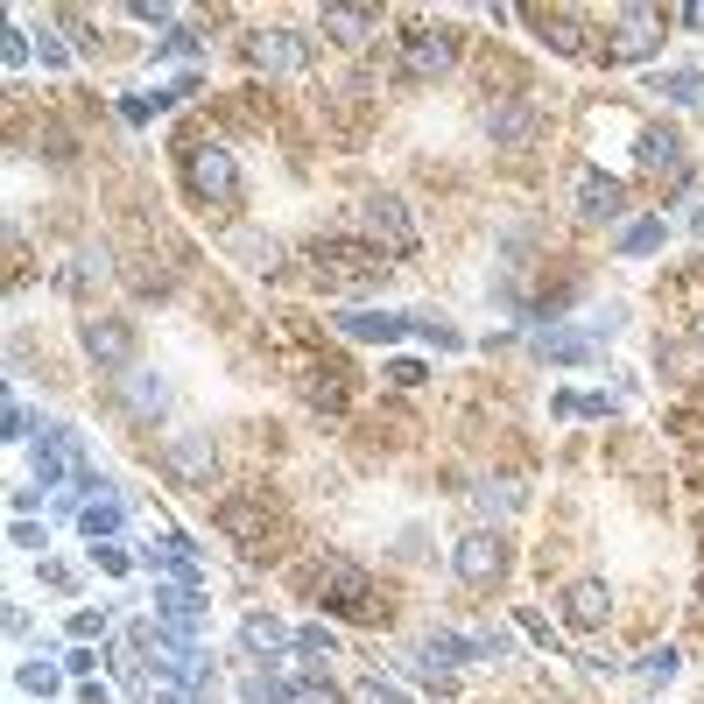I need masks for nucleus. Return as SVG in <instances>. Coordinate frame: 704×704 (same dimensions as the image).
I'll list each match as a JSON object with an SVG mask.
<instances>
[{
    "mask_svg": "<svg viewBox=\"0 0 704 704\" xmlns=\"http://www.w3.org/2000/svg\"><path fill=\"white\" fill-rule=\"evenodd\" d=\"M324 28H332L338 42H367L373 28H381V8H324Z\"/></svg>",
    "mask_w": 704,
    "mask_h": 704,
    "instance_id": "nucleus-23",
    "label": "nucleus"
},
{
    "mask_svg": "<svg viewBox=\"0 0 704 704\" xmlns=\"http://www.w3.org/2000/svg\"><path fill=\"white\" fill-rule=\"evenodd\" d=\"M0 57H8V71H22V64H28V36H22V28H8V42H0Z\"/></svg>",
    "mask_w": 704,
    "mask_h": 704,
    "instance_id": "nucleus-37",
    "label": "nucleus"
},
{
    "mask_svg": "<svg viewBox=\"0 0 704 704\" xmlns=\"http://www.w3.org/2000/svg\"><path fill=\"white\" fill-rule=\"evenodd\" d=\"M0 430H8V437H14V444H22V437H36V416H28V409H22V402H8V423H0Z\"/></svg>",
    "mask_w": 704,
    "mask_h": 704,
    "instance_id": "nucleus-33",
    "label": "nucleus"
},
{
    "mask_svg": "<svg viewBox=\"0 0 704 704\" xmlns=\"http://www.w3.org/2000/svg\"><path fill=\"white\" fill-rule=\"evenodd\" d=\"M71 634H78V641L107 634V613H92V606H85V613H71Z\"/></svg>",
    "mask_w": 704,
    "mask_h": 704,
    "instance_id": "nucleus-35",
    "label": "nucleus"
},
{
    "mask_svg": "<svg viewBox=\"0 0 704 704\" xmlns=\"http://www.w3.org/2000/svg\"><path fill=\"white\" fill-rule=\"evenodd\" d=\"M641 162H649L655 176H663V170H683V141L669 127H649V134H641Z\"/></svg>",
    "mask_w": 704,
    "mask_h": 704,
    "instance_id": "nucleus-24",
    "label": "nucleus"
},
{
    "mask_svg": "<svg viewBox=\"0 0 704 704\" xmlns=\"http://www.w3.org/2000/svg\"><path fill=\"white\" fill-rule=\"evenodd\" d=\"M452 64H458V28L423 22V28L402 36V78H409V85H437Z\"/></svg>",
    "mask_w": 704,
    "mask_h": 704,
    "instance_id": "nucleus-4",
    "label": "nucleus"
},
{
    "mask_svg": "<svg viewBox=\"0 0 704 704\" xmlns=\"http://www.w3.org/2000/svg\"><path fill=\"white\" fill-rule=\"evenodd\" d=\"M529 22H535V36H543L557 57H585V14L578 8H535Z\"/></svg>",
    "mask_w": 704,
    "mask_h": 704,
    "instance_id": "nucleus-12",
    "label": "nucleus"
},
{
    "mask_svg": "<svg viewBox=\"0 0 704 704\" xmlns=\"http://www.w3.org/2000/svg\"><path fill=\"white\" fill-rule=\"evenodd\" d=\"M338 332H346V338H381V346H395V338L409 332V318H387V310H338Z\"/></svg>",
    "mask_w": 704,
    "mask_h": 704,
    "instance_id": "nucleus-19",
    "label": "nucleus"
},
{
    "mask_svg": "<svg viewBox=\"0 0 704 704\" xmlns=\"http://www.w3.org/2000/svg\"><path fill=\"white\" fill-rule=\"evenodd\" d=\"M359 704H409V697H402V691H395V683H381V677H367V683H359Z\"/></svg>",
    "mask_w": 704,
    "mask_h": 704,
    "instance_id": "nucleus-32",
    "label": "nucleus"
},
{
    "mask_svg": "<svg viewBox=\"0 0 704 704\" xmlns=\"http://www.w3.org/2000/svg\"><path fill=\"white\" fill-rule=\"evenodd\" d=\"M14 683H22L28 697H57V669L50 663H22V669H14Z\"/></svg>",
    "mask_w": 704,
    "mask_h": 704,
    "instance_id": "nucleus-29",
    "label": "nucleus"
},
{
    "mask_svg": "<svg viewBox=\"0 0 704 704\" xmlns=\"http://www.w3.org/2000/svg\"><path fill=\"white\" fill-rule=\"evenodd\" d=\"M162 466H170L176 486H212L219 479V452H212L205 430H176V437L162 444Z\"/></svg>",
    "mask_w": 704,
    "mask_h": 704,
    "instance_id": "nucleus-8",
    "label": "nucleus"
},
{
    "mask_svg": "<svg viewBox=\"0 0 704 704\" xmlns=\"http://www.w3.org/2000/svg\"><path fill=\"white\" fill-rule=\"evenodd\" d=\"M655 85H663V92L677 99V107H697V99H704V71H663Z\"/></svg>",
    "mask_w": 704,
    "mask_h": 704,
    "instance_id": "nucleus-27",
    "label": "nucleus"
},
{
    "mask_svg": "<svg viewBox=\"0 0 704 704\" xmlns=\"http://www.w3.org/2000/svg\"><path fill=\"white\" fill-rule=\"evenodd\" d=\"M36 141H42V148H50V156H57V162H71V156H78V148H71V134H64V127H57V120H42V127H36Z\"/></svg>",
    "mask_w": 704,
    "mask_h": 704,
    "instance_id": "nucleus-30",
    "label": "nucleus"
},
{
    "mask_svg": "<svg viewBox=\"0 0 704 704\" xmlns=\"http://www.w3.org/2000/svg\"><path fill=\"white\" fill-rule=\"evenodd\" d=\"M247 64L254 71H268V78H304V64H310V42L296 36V28H247Z\"/></svg>",
    "mask_w": 704,
    "mask_h": 704,
    "instance_id": "nucleus-6",
    "label": "nucleus"
},
{
    "mask_svg": "<svg viewBox=\"0 0 704 704\" xmlns=\"http://www.w3.org/2000/svg\"><path fill=\"white\" fill-rule=\"evenodd\" d=\"M304 592L318 598V606L346 613V620H367V627H373V620H387V606L373 598V578L359 571L353 557H318V564L304 571Z\"/></svg>",
    "mask_w": 704,
    "mask_h": 704,
    "instance_id": "nucleus-3",
    "label": "nucleus"
},
{
    "mask_svg": "<svg viewBox=\"0 0 704 704\" xmlns=\"http://www.w3.org/2000/svg\"><path fill=\"white\" fill-rule=\"evenodd\" d=\"M677 22H691V28H704V0H697V8H677Z\"/></svg>",
    "mask_w": 704,
    "mask_h": 704,
    "instance_id": "nucleus-43",
    "label": "nucleus"
},
{
    "mask_svg": "<svg viewBox=\"0 0 704 704\" xmlns=\"http://www.w3.org/2000/svg\"><path fill=\"white\" fill-rule=\"evenodd\" d=\"M620 212H627V190L613 184V176H598V170L578 176V219H585V226H598V219H620Z\"/></svg>",
    "mask_w": 704,
    "mask_h": 704,
    "instance_id": "nucleus-14",
    "label": "nucleus"
},
{
    "mask_svg": "<svg viewBox=\"0 0 704 704\" xmlns=\"http://www.w3.org/2000/svg\"><path fill=\"white\" fill-rule=\"evenodd\" d=\"M359 226H367V239L387 254V261L416 254V219H409V205H402L395 190H373V198L359 205Z\"/></svg>",
    "mask_w": 704,
    "mask_h": 704,
    "instance_id": "nucleus-5",
    "label": "nucleus"
},
{
    "mask_svg": "<svg viewBox=\"0 0 704 704\" xmlns=\"http://www.w3.org/2000/svg\"><path fill=\"white\" fill-rule=\"evenodd\" d=\"M697 346H704V332H697Z\"/></svg>",
    "mask_w": 704,
    "mask_h": 704,
    "instance_id": "nucleus-45",
    "label": "nucleus"
},
{
    "mask_svg": "<svg viewBox=\"0 0 704 704\" xmlns=\"http://www.w3.org/2000/svg\"><path fill=\"white\" fill-rule=\"evenodd\" d=\"M409 332H423L430 346H444V353H458V332L452 324H437V318H409Z\"/></svg>",
    "mask_w": 704,
    "mask_h": 704,
    "instance_id": "nucleus-31",
    "label": "nucleus"
},
{
    "mask_svg": "<svg viewBox=\"0 0 704 704\" xmlns=\"http://www.w3.org/2000/svg\"><path fill=\"white\" fill-rule=\"evenodd\" d=\"M120 521H127V507H120L113 501V493H107V501H92V507H85V515H78V529H85V543H113V535H120Z\"/></svg>",
    "mask_w": 704,
    "mask_h": 704,
    "instance_id": "nucleus-22",
    "label": "nucleus"
},
{
    "mask_svg": "<svg viewBox=\"0 0 704 704\" xmlns=\"http://www.w3.org/2000/svg\"><path fill=\"white\" fill-rule=\"evenodd\" d=\"M458 578H466V585H501L507 578V543L493 529H472V535H458Z\"/></svg>",
    "mask_w": 704,
    "mask_h": 704,
    "instance_id": "nucleus-11",
    "label": "nucleus"
},
{
    "mask_svg": "<svg viewBox=\"0 0 704 704\" xmlns=\"http://www.w3.org/2000/svg\"><path fill=\"white\" fill-rule=\"evenodd\" d=\"M42 64H50V71H64V64H71V50H64L57 36H42Z\"/></svg>",
    "mask_w": 704,
    "mask_h": 704,
    "instance_id": "nucleus-42",
    "label": "nucleus"
},
{
    "mask_svg": "<svg viewBox=\"0 0 704 704\" xmlns=\"http://www.w3.org/2000/svg\"><path fill=\"white\" fill-rule=\"evenodd\" d=\"M296 655H332V634H324V627H304V634H296Z\"/></svg>",
    "mask_w": 704,
    "mask_h": 704,
    "instance_id": "nucleus-36",
    "label": "nucleus"
},
{
    "mask_svg": "<svg viewBox=\"0 0 704 704\" xmlns=\"http://www.w3.org/2000/svg\"><path fill=\"white\" fill-rule=\"evenodd\" d=\"M543 353L564 359V367H578V359H592V338L585 332H557V324H549V332H543Z\"/></svg>",
    "mask_w": 704,
    "mask_h": 704,
    "instance_id": "nucleus-26",
    "label": "nucleus"
},
{
    "mask_svg": "<svg viewBox=\"0 0 704 704\" xmlns=\"http://www.w3.org/2000/svg\"><path fill=\"white\" fill-rule=\"evenodd\" d=\"M655 247H663V219H634L620 233V254H655Z\"/></svg>",
    "mask_w": 704,
    "mask_h": 704,
    "instance_id": "nucleus-28",
    "label": "nucleus"
},
{
    "mask_svg": "<svg viewBox=\"0 0 704 704\" xmlns=\"http://www.w3.org/2000/svg\"><path fill=\"white\" fill-rule=\"evenodd\" d=\"M310 275L332 296H359L387 282V254L373 239H310Z\"/></svg>",
    "mask_w": 704,
    "mask_h": 704,
    "instance_id": "nucleus-1",
    "label": "nucleus"
},
{
    "mask_svg": "<svg viewBox=\"0 0 704 704\" xmlns=\"http://www.w3.org/2000/svg\"><path fill=\"white\" fill-rule=\"evenodd\" d=\"M176 162H184V190L205 212H233L239 205V170L212 134H184V141H176Z\"/></svg>",
    "mask_w": 704,
    "mask_h": 704,
    "instance_id": "nucleus-2",
    "label": "nucleus"
},
{
    "mask_svg": "<svg viewBox=\"0 0 704 704\" xmlns=\"http://www.w3.org/2000/svg\"><path fill=\"white\" fill-rule=\"evenodd\" d=\"M239 641H247L254 663H282V655L296 649V634L275 620V613H247V620H239Z\"/></svg>",
    "mask_w": 704,
    "mask_h": 704,
    "instance_id": "nucleus-13",
    "label": "nucleus"
},
{
    "mask_svg": "<svg viewBox=\"0 0 704 704\" xmlns=\"http://www.w3.org/2000/svg\"><path fill=\"white\" fill-rule=\"evenodd\" d=\"M219 535H233V549H247V557H268L275 549V515L261 501H226L219 507Z\"/></svg>",
    "mask_w": 704,
    "mask_h": 704,
    "instance_id": "nucleus-9",
    "label": "nucleus"
},
{
    "mask_svg": "<svg viewBox=\"0 0 704 704\" xmlns=\"http://www.w3.org/2000/svg\"><path fill=\"white\" fill-rule=\"evenodd\" d=\"M78 338H85V353H92V367H107L113 381L134 367V324L127 318H85Z\"/></svg>",
    "mask_w": 704,
    "mask_h": 704,
    "instance_id": "nucleus-10",
    "label": "nucleus"
},
{
    "mask_svg": "<svg viewBox=\"0 0 704 704\" xmlns=\"http://www.w3.org/2000/svg\"><path fill=\"white\" fill-rule=\"evenodd\" d=\"M521 627H529V634L543 641V649H557V634H549V620H543V613H521Z\"/></svg>",
    "mask_w": 704,
    "mask_h": 704,
    "instance_id": "nucleus-41",
    "label": "nucleus"
},
{
    "mask_svg": "<svg viewBox=\"0 0 704 704\" xmlns=\"http://www.w3.org/2000/svg\"><path fill=\"white\" fill-rule=\"evenodd\" d=\"M606 613H613V592L598 585V578H578V585H564V620L571 627H606Z\"/></svg>",
    "mask_w": 704,
    "mask_h": 704,
    "instance_id": "nucleus-16",
    "label": "nucleus"
},
{
    "mask_svg": "<svg viewBox=\"0 0 704 704\" xmlns=\"http://www.w3.org/2000/svg\"><path fill=\"white\" fill-rule=\"evenodd\" d=\"M226 247L239 254V268H254V275H282V247L268 233H226Z\"/></svg>",
    "mask_w": 704,
    "mask_h": 704,
    "instance_id": "nucleus-20",
    "label": "nucleus"
},
{
    "mask_svg": "<svg viewBox=\"0 0 704 704\" xmlns=\"http://www.w3.org/2000/svg\"><path fill=\"white\" fill-rule=\"evenodd\" d=\"M486 127H493V141H501V148H529L535 134H543V113H535L529 99H507V107H493Z\"/></svg>",
    "mask_w": 704,
    "mask_h": 704,
    "instance_id": "nucleus-17",
    "label": "nucleus"
},
{
    "mask_svg": "<svg viewBox=\"0 0 704 704\" xmlns=\"http://www.w3.org/2000/svg\"><path fill=\"white\" fill-rule=\"evenodd\" d=\"M156 620L170 627V634H198L205 592H190V585H156Z\"/></svg>",
    "mask_w": 704,
    "mask_h": 704,
    "instance_id": "nucleus-15",
    "label": "nucleus"
},
{
    "mask_svg": "<svg viewBox=\"0 0 704 704\" xmlns=\"http://www.w3.org/2000/svg\"><path fill=\"white\" fill-rule=\"evenodd\" d=\"M387 373H395V381H402V387H416V381H423V373H430V367H423V359H387Z\"/></svg>",
    "mask_w": 704,
    "mask_h": 704,
    "instance_id": "nucleus-38",
    "label": "nucleus"
},
{
    "mask_svg": "<svg viewBox=\"0 0 704 704\" xmlns=\"http://www.w3.org/2000/svg\"><path fill=\"white\" fill-rule=\"evenodd\" d=\"M92 564H99V571H113V578H120V571H127V549H113V543H99V549H92Z\"/></svg>",
    "mask_w": 704,
    "mask_h": 704,
    "instance_id": "nucleus-39",
    "label": "nucleus"
},
{
    "mask_svg": "<svg viewBox=\"0 0 704 704\" xmlns=\"http://www.w3.org/2000/svg\"><path fill=\"white\" fill-rule=\"evenodd\" d=\"M663 8H620V36H606V64H641L663 50Z\"/></svg>",
    "mask_w": 704,
    "mask_h": 704,
    "instance_id": "nucleus-7",
    "label": "nucleus"
},
{
    "mask_svg": "<svg viewBox=\"0 0 704 704\" xmlns=\"http://www.w3.org/2000/svg\"><path fill=\"white\" fill-rule=\"evenodd\" d=\"M8 543H14V549H42V521H28V515H22V521L8 529Z\"/></svg>",
    "mask_w": 704,
    "mask_h": 704,
    "instance_id": "nucleus-34",
    "label": "nucleus"
},
{
    "mask_svg": "<svg viewBox=\"0 0 704 704\" xmlns=\"http://www.w3.org/2000/svg\"><path fill=\"white\" fill-rule=\"evenodd\" d=\"M296 387H304V402H310V409H324V423H332V416H346V373L296 367Z\"/></svg>",
    "mask_w": 704,
    "mask_h": 704,
    "instance_id": "nucleus-18",
    "label": "nucleus"
},
{
    "mask_svg": "<svg viewBox=\"0 0 704 704\" xmlns=\"http://www.w3.org/2000/svg\"><path fill=\"white\" fill-rule=\"evenodd\" d=\"M120 395H127V409H134V416H156V409H162V402H170V387H162V381H156V373H141V367H127V373H120Z\"/></svg>",
    "mask_w": 704,
    "mask_h": 704,
    "instance_id": "nucleus-21",
    "label": "nucleus"
},
{
    "mask_svg": "<svg viewBox=\"0 0 704 704\" xmlns=\"http://www.w3.org/2000/svg\"><path fill=\"white\" fill-rule=\"evenodd\" d=\"M472 501L486 507V515H515L529 493H521V479H486V486H472Z\"/></svg>",
    "mask_w": 704,
    "mask_h": 704,
    "instance_id": "nucleus-25",
    "label": "nucleus"
},
{
    "mask_svg": "<svg viewBox=\"0 0 704 704\" xmlns=\"http://www.w3.org/2000/svg\"><path fill=\"white\" fill-rule=\"evenodd\" d=\"M669 669H677V649H655L649 663H641V677H669Z\"/></svg>",
    "mask_w": 704,
    "mask_h": 704,
    "instance_id": "nucleus-40",
    "label": "nucleus"
},
{
    "mask_svg": "<svg viewBox=\"0 0 704 704\" xmlns=\"http://www.w3.org/2000/svg\"><path fill=\"white\" fill-rule=\"evenodd\" d=\"M697 233H704V212H697Z\"/></svg>",
    "mask_w": 704,
    "mask_h": 704,
    "instance_id": "nucleus-44",
    "label": "nucleus"
}]
</instances>
